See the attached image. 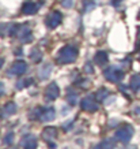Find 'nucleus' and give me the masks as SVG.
<instances>
[{
  "instance_id": "1",
  "label": "nucleus",
  "mask_w": 140,
  "mask_h": 149,
  "mask_svg": "<svg viewBox=\"0 0 140 149\" xmlns=\"http://www.w3.org/2000/svg\"><path fill=\"white\" fill-rule=\"evenodd\" d=\"M78 58V48L73 45H65L57 52L56 55V62L60 64L73 63Z\"/></svg>"
},
{
  "instance_id": "2",
  "label": "nucleus",
  "mask_w": 140,
  "mask_h": 149,
  "mask_svg": "<svg viewBox=\"0 0 140 149\" xmlns=\"http://www.w3.org/2000/svg\"><path fill=\"white\" fill-rule=\"evenodd\" d=\"M11 36H15L21 42H30L33 40L32 29L27 25H14Z\"/></svg>"
},
{
  "instance_id": "3",
  "label": "nucleus",
  "mask_w": 140,
  "mask_h": 149,
  "mask_svg": "<svg viewBox=\"0 0 140 149\" xmlns=\"http://www.w3.org/2000/svg\"><path fill=\"white\" fill-rule=\"evenodd\" d=\"M104 77L108 79L109 82H118L120 79H122L124 77V71L121 68H118L117 66H110V67H106L104 70Z\"/></svg>"
},
{
  "instance_id": "4",
  "label": "nucleus",
  "mask_w": 140,
  "mask_h": 149,
  "mask_svg": "<svg viewBox=\"0 0 140 149\" xmlns=\"http://www.w3.org/2000/svg\"><path fill=\"white\" fill-rule=\"evenodd\" d=\"M63 21V15L59 11H50L45 18V25L49 29H56Z\"/></svg>"
},
{
  "instance_id": "5",
  "label": "nucleus",
  "mask_w": 140,
  "mask_h": 149,
  "mask_svg": "<svg viewBox=\"0 0 140 149\" xmlns=\"http://www.w3.org/2000/svg\"><path fill=\"white\" fill-rule=\"evenodd\" d=\"M133 136V127L129 125H124L116 131V138L121 142H128Z\"/></svg>"
},
{
  "instance_id": "6",
  "label": "nucleus",
  "mask_w": 140,
  "mask_h": 149,
  "mask_svg": "<svg viewBox=\"0 0 140 149\" xmlns=\"http://www.w3.org/2000/svg\"><path fill=\"white\" fill-rule=\"evenodd\" d=\"M80 107L84 109V111H89V112L98 111V103H97V100L94 99V96H91V95H87L82 99Z\"/></svg>"
},
{
  "instance_id": "7",
  "label": "nucleus",
  "mask_w": 140,
  "mask_h": 149,
  "mask_svg": "<svg viewBox=\"0 0 140 149\" xmlns=\"http://www.w3.org/2000/svg\"><path fill=\"white\" fill-rule=\"evenodd\" d=\"M60 95V88L56 82H50L49 85L46 86L45 89V100H49V101H53L59 97Z\"/></svg>"
},
{
  "instance_id": "8",
  "label": "nucleus",
  "mask_w": 140,
  "mask_h": 149,
  "mask_svg": "<svg viewBox=\"0 0 140 149\" xmlns=\"http://www.w3.org/2000/svg\"><path fill=\"white\" fill-rule=\"evenodd\" d=\"M27 71V63L25 60H15L11 67H10V74H14V75H22Z\"/></svg>"
},
{
  "instance_id": "9",
  "label": "nucleus",
  "mask_w": 140,
  "mask_h": 149,
  "mask_svg": "<svg viewBox=\"0 0 140 149\" xmlns=\"http://www.w3.org/2000/svg\"><path fill=\"white\" fill-rule=\"evenodd\" d=\"M38 10H40V4L36 3V1H32V0H26L22 6V13L25 14V15H33V14H36Z\"/></svg>"
},
{
  "instance_id": "10",
  "label": "nucleus",
  "mask_w": 140,
  "mask_h": 149,
  "mask_svg": "<svg viewBox=\"0 0 140 149\" xmlns=\"http://www.w3.org/2000/svg\"><path fill=\"white\" fill-rule=\"evenodd\" d=\"M21 144H22L23 149H37V137L33 136V134H27L22 138L21 141Z\"/></svg>"
},
{
  "instance_id": "11",
  "label": "nucleus",
  "mask_w": 140,
  "mask_h": 149,
  "mask_svg": "<svg viewBox=\"0 0 140 149\" xmlns=\"http://www.w3.org/2000/svg\"><path fill=\"white\" fill-rule=\"evenodd\" d=\"M57 137V129L56 127H45L44 130H42V138L45 141H48V142H50V141H53L54 138Z\"/></svg>"
},
{
  "instance_id": "12",
  "label": "nucleus",
  "mask_w": 140,
  "mask_h": 149,
  "mask_svg": "<svg viewBox=\"0 0 140 149\" xmlns=\"http://www.w3.org/2000/svg\"><path fill=\"white\" fill-rule=\"evenodd\" d=\"M54 116H56L54 108H52V107L44 108L42 109V113H41V116H40V120H42V122H49V120H53Z\"/></svg>"
},
{
  "instance_id": "13",
  "label": "nucleus",
  "mask_w": 140,
  "mask_h": 149,
  "mask_svg": "<svg viewBox=\"0 0 140 149\" xmlns=\"http://www.w3.org/2000/svg\"><path fill=\"white\" fill-rule=\"evenodd\" d=\"M16 112V104L15 103H7L1 109V116L3 118H8L11 115Z\"/></svg>"
},
{
  "instance_id": "14",
  "label": "nucleus",
  "mask_w": 140,
  "mask_h": 149,
  "mask_svg": "<svg viewBox=\"0 0 140 149\" xmlns=\"http://www.w3.org/2000/svg\"><path fill=\"white\" fill-rule=\"evenodd\" d=\"M94 60H95V63L98 64V66H104V64L108 63V54L106 52H104V51H98L97 54H95L94 56Z\"/></svg>"
},
{
  "instance_id": "15",
  "label": "nucleus",
  "mask_w": 140,
  "mask_h": 149,
  "mask_svg": "<svg viewBox=\"0 0 140 149\" xmlns=\"http://www.w3.org/2000/svg\"><path fill=\"white\" fill-rule=\"evenodd\" d=\"M14 23H0V36L4 37L8 34H12Z\"/></svg>"
},
{
  "instance_id": "16",
  "label": "nucleus",
  "mask_w": 140,
  "mask_h": 149,
  "mask_svg": "<svg viewBox=\"0 0 140 149\" xmlns=\"http://www.w3.org/2000/svg\"><path fill=\"white\" fill-rule=\"evenodd\" d=\"M129 86L133 92L140 91V74H135L131 77V82H129Z\"/></svg>"
},
{
  "instance_id": "17",
  "label": "nucleus",
  "mask_w": 140,
  "mask_h": 149,
  "mask_svg": "<svg viewBox=\"0 0 140 149\" xmlns=\"http://www.w3.org/2000/svg\"><path fill=\"white\" fill-rule=\"evenodd\" d=\"M30 59H32L33 62H36V63H40L41 60H42V51L40 48H33L30 51Z\"/></svg>"
},
{
  "instance_id": "18",
  "label": "nucleus",
  "mask_w": 140,
  "mask_h": 149,
  "mask_svg": "<svg viewBox=\"0 0 140 149\" xmlns=\"http://www.w3.org/2000/svg\"><path fill=\"white\" fill-rule=\"evenodd\" d=\"M101 149H116V144L112 138H105L102 142L100 144Z\"/></svg>"
},
{
  "instance_id": "19",
  "label": "nucleus",
  "mask_w": 140,
  "mask_h": 149,
  "mask_svg": "<svg viewBox=\"0 0 140 149\" xmlns=\"http://www.w3.org/2000/svg\"><path fill=\"white\" fill-rule=\"evenodd\" d=\"M50 71H52V66H50L49 63L45 64V66H42L41 70H40V78L41 79H45L46 77H49Z\"/></svg>"
},
{
  "instance_id": "20",
  "label": "nucleus",
  "mask_w": 140,
  "mask_h": 149,
  "mask_svg": "<svg viewBox=\"0 0 140 149\" xmlns=\"http://www.w3.org/2000/svg\"><path fill=\"white\" fill-rule=\"evenodd\" d=\"M33 84V78H22L16 82V88L18 89H23V88H27Z\"/></svg>"
},
{
  "instance_id": "21",
  "label": "nucleus",
  "mask_w": 140,
  "mask_h": 149,
  "mask_svg": "<svg viewBox=\"0 0 140 149\" xmlns=\"http://www.w3.org/2000/svg\"><path fill=\"white\" fill-rule=\"evenodd\" d=\"M109 96V91L106 89V88H101L100 91L97 92V95H95V97H97V100H100V101H105V100L108 99Z\"/></svg>"
},
{
  "instance_id": "22",
  "label": "nucleus",
  "mask_w": 140,
  "mask_h": 149,
  "mask_svg": "<svg viewBox=\"0 0 140 149\" xmlns=\"http://www.w3.org/2000/svg\"><path fill=\"white\" fill-rule=\"evenodd\" d=\"M67 100H68V103L71 104V105H75V104L78 103V95L73 91L68 89L67 91Z\"/></svg>"
},
{
  "instance_id": "23",
  "label": "nucleus",
  "mask_w": 140,
  "mask_h": 149,
  "mask_svg": "<svg viewBox=\"0 0 140 149\" xmlns=\"http://www.w3.org/2000/svg\"><path fill=\"white\" fill-rule=\"evenodd\" d=\"M42 107H37V108L32 109V112H30V119H40L41 113H42Z\"/></svg>"
},
{
  "instance_id": "24",
  "label": "nucleus",
  "mask_w": 140,
  "mask_h": 149,
  "mask_svg": "<svg viewBox=\"0 0 140 149\" xmlns=\"http://www.w3.org/2000/svg\"><path fill=\"white\" fill-rule=\"evenodd\" d=\"M12 140H14V133L12 131H8V133L4 136V138H3V142L10 145V144H12Z\"/></svg>"
},
{
  "instance_id": "25",
  "label": "nucleus",
  "mask_w": 140,
  "mask_h": 149,
  "mask_svg": "<svg viewBox=\"0 0 140 149\" xmlns=\"http://www.w3.org/2000/svg\"><path fill=\"white\" fill-rule=\"evenodd\" d=\"M61 6H63L64 8H71L73 6V0H63V1H61Z\"/></svg>"
},
{
  "instance_id": "26",
  "label": "nucleus",
  "mask_w": 140,
  "mask_h": 149,
  "mask_svg": "<svg viewBox=\"0 0 140 149\" xmlns=\"http://www.w3.org/2000/svg\"><path fill=\"white\" fill-rule=\"evenodd\" d=\"M83 70H84V72H87V74H93V72H94V68H93V64L91 63L84 64V68H83Z\"/></svg>"
},
{
  "instance_id": "27",
  "label": "nucleus",
  "mask_w": 140,
  "mask_h": 149,
  "mask_svg": "<svg viewBox=\"0 0 140 149\" xmlns=\"http://www.w3.org/2000/svg\"><path fill=\"white\" fill-rule=\"evenodd\" d=\"M71 126H72V120H67V123H64L63 125V129L64 130H67V129H69Z\"/></svg>"
},
{
  "instance_id": "28",
  "label": "nucleus",
  "mask_w": 140,
  "mask_h": 149,
  "mask_svg": "<svg viewBox=\"0 0 140 149\" xmlns=\"http://www.w3.org/2000/svg\"><path fill=\"white\" fill-rule=\"evenodd\" d=\"M94 3H91V4H90V3H86V7H84V11H87V10H89V8H94Z\"/></svg>"
},
{
  "instance_id": "29",
  "label": "nucleus",
  "mask_w": 140,
  "mask_h": 149,
  "mask_svg": "<svg viewBox=\"0 0 140 149\" xmlns=\"http://www.w3.org/2000/svg\"><path fill=\"white\" fill-rule=\"evenodd\" d=\"M133 111H135L136 115H140V105H136L135 108H133Z\"/></svg>"
},
{
  "instance_id": "30",
  "label": "nucleus",
  "mask_w": 140,
  "mask_h": 149,
  "mask_svg": "<svg viewBox=\"0 0 140 149\" xmlns=\"http://www.w3.org/2000/svg\"><path fill=\"white\" fill-rule=\"evenodd\" d=\"M3 93H4V85H3V84L0 82V96L3 95Z\"/></svg>"
},
{
  "instance_id": "31",
  "label": "nucleus",
  "mask_w": 140,
  "mask_h": 149,
  "mask_svg": "<svg viewBox=\"0 0 140 149\" xmlns=\"http://www.w3.org/2000/svg\"><path fill=\"white\" fill-rule=\"evenodd\" d=\"M48 144H49V148L50 149H54V148H56V145H54L53 141H50V142H48Z\"/></svg>"
},
{
  "instance_id": "32",
  "label": "nucleus",
  "mask_w": 140,
  "mask_h": 149,
  "mask_svg": "<svg viewBox=\"0 0 140 149\" xmlns=\"http://www.w3.org/2000/svg\"><path fill=\"white\" fill-rule=\"evenodd\" d=\"M120 1H122V0H112V3H113L114 6H117L118 3H120Z\"/></svg>"
},
{
  "instance_id": "33",
  "label": "nucleus",
  "mask_w": 140,
  "mask_h": 149,
  "mask_svg": "<svg viewBox=\"0 0 140 149\" xmlns=\"http://www.w3.org/2000/svg\"><path fill=\"white\" fill-rule=\"evenodd\" d=\"M3 64H4V59H3V58H0V68L3 67Z\"/></svg>"
},
{
  "instance_id": "34",
  "label": "nucleus",
  "mask_w": 140,
  "mask_h": 149,
  "mask_svg": "<svg viewBox=\"0 0 140 149\" xmlns=\"http://www.w3.org/2000/svg\"><path fill=\"white\" fill-rule=\"evenodd\" d=\"M136 49H140V40L137 41V44H136Z\"/></svg>"
},
{
  "instance_id": "35",
  "label": "nucleus",
  "mask_w": 140,
  "mask_h": 149,
  "mask_svg": "<svg viewBox=\"0 0 140 149\" xmlns=\"http://www.w3.org/2000/svg\"><path fill=\"white\" fill-rule=\"evenodd\" d=\"M137 19H140V13H139V15H137Z\"/></svg>"
},
{
  "instance_id": "36",
  "label": "nucleus",
  "mask_w": 140,
  "mask_h": 149,
  "mask_svg": "<svg viewBox=\"0 0 140 149\" xmlns=\"http://www.w3.org/2000/svg\"><path fill=\"white\" fill-rule=\"evenodd\" d=\"M8 149H16V148H14V146H12V148H8Z\"/></svg>"
},
{
  "instance_id": "37",
  "label": "nucleus",
  "mask_w": 140,
  "mask_h": 149,
  "mask_svg": "<svg viewBox=\"0 0 140 149\" xmlns=\"http://www.w3.org/2000/svg\"><path fill=\"white\" fill-rule=\"evenodd\" d=\"M139 59H140V54H139Z\"/></svg>"
}]
</instances>
